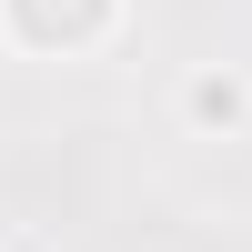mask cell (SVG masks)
Masks as SVG:
<instances>
[{
    "mask_svg": "<svg viewBox=\"0 0 252 252\" xmlns=\"http://www.w3.org/2000/svg\"><path fill=\"white\" fill-rule=\"evenodd\" d=\"M121 20V0H0V31L40 61H71V51H101Z\"/></svg>",
    "mask_w": 252,
    "mask_h": 252,
    "instance_id": "obj_1",
    "label": "cell"
},
{
    "mask_svg": "<svg viewBox=\"0 0 252 252\" xmlns=\"http://www.w3.org/2000/svg\"><path fill=\"white\" fill-rule=\"evenodd\" d=\"M182 111H192V131H242L252 121V81L242 71H192L182 81Z\"/></svg>",
    "mask_w": 252,
    "mask_h": 252,
    "instance_id": "obj_2",
    "label": "cell"
}]
</instances>
